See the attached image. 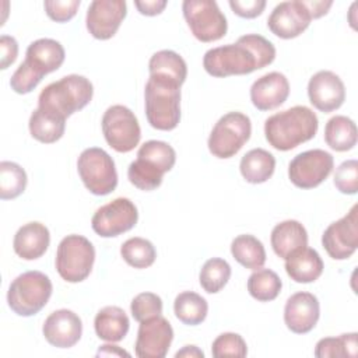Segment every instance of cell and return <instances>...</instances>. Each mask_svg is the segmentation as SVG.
Wrapping results in <instances>:
<instances>
[{
  "label": "cell",
  "mask_w": 358,
  "mask_h": 358,
  "mask_svg": "<svg viewBox=\"0 0 358 358\" xmlns=\"http://www.w3.org/2000/svg\"><path fill=\"white\" fill-rule=\"evenodd\" d=\"M183 17L193 36L200 42H214L225 36L227 17L214 0H185Z\"/></svg>",
  "instance_id": "cell-10"
},
{
  "label": "cell",
  "mask_w": 358,
  "mask_h": 358,
  "mask_svg": "<svg viewBox=\"0 0 358 358\" xmlns=\"http://www.w3.org/2000/svg\"><path fill=\"white\" fill-rule=\"evenodd\" d=\"M231 10L242 18H256L266 7L264 0H229Z\"/></svg>",
  "instance_id": "cell-42"
},
{
  "label": "cell",
  "mask_w": 358,
  "mask_h": 358,
  "mask_svg": "<svg viewBox=\"0 0 358 358\" xmlns=\"http://www.w3.org/2000/svg\"><path fill=\"white\" fill-rule=\"evenodd\" d=\"M358 206L340 220L331 222L322 235V245L327 255L334 260L351 257L358 248Z\"/></svg>",
  "instance_id": "cell-14"
},
{
  "label": "cell",
  "mask_w": 358,
  "mask_h": 358,
  "mask_svg": "<svg viewBox=\"0 0 358 358\" xmlns=\"http://www.w3.org/2000/svg\"><path fill=\"white\" fill-rule=\"evenodd\" d=\"M94 95L92 83L80 74H69L46 85L39 96L38 106L53 110L66 119L85 108Z\"/></svg>",
  "instance_id": "cell-4"
},
{
  "label": "cell",
  "mask_w": 358,
  "mask_h": 358,
  "mask_svg": "<svg viewBox=\"0 0 358 358\" xmlns=\"http://www.w3.org/2000/svg\"><path fill=\"white\" fill-rule=\"evenodd\" d=\"M137 220L138 211L134 203L127 197H117L94 213L91 227L96 235L113 238L130 231Z\"/></svg>",
  "instance_id": "cell-13"
},
{
  "label": "cell",
  "mask_w": 358,
  "mask_h": 358,
  "mask_svg": "<svg viewBox=\"0 0 358 358\" xmlns=\"http://www.w3.org/2000/svg\"><path fill=\"white\" fill-rule=\"evenodd\" d=\"M173 312L183 324L197 326L206 320L208 303L197 292L183 291L178 294L173 301Z\"/></svg>",
  "instance_id": "cell-32"
},
{
  "label": "cell",
  "mask_w": 358,
  "mask_h": 358,
  "mask_svg": "<svg viewBox=\"0 0 358 358\" xmlns=\"http://www.w3.org/2000/svg\"><path fill=\"white\" fill-rule=\"evenodd\" d=\"M18 56V42L14 36L1 35L0 36V69L6 70L11 66Z\"/></svg>",
  "instance_id": "cell-43"
},
{
  "label": "cell",
  "mask_w": 358,
  "mask_h": 358,
  "mask_svg": "<svg viewBox=\"0 0 358 358\" xmlns=\"http://www.w3.org/2000/svg\"><path fill=\"white\" fill-rule=\"evenodd\" d=\"M145 116L157 130H173L180 120V85L150 76L144 88Z\"/></svg>",
  "instance_id": "cell-3"
},
{
  "label": "cell",
  "mask_w": 358,
  "mask_h": 358,
  "mask_svg": "<svg viewBox=\"0 0 358 358\" xmlns=\"http://www.w3.org/2000/svg\"><path fill=\"white\" fill-rule=\"evenodd\" d=\"M357 333H344L338 337H324L316 343L315 357L336 358V357H357L358 343Z\"/></svg>",
  "instance_id": "cell-37"
},
{
  "label": "cell",
  "mask_w": 358,
  "mask_h": 358,
  "mask_svg": "<svg viewBox=\"0 0 358 358\" xmlns=\"http://www.w3.org/2000/svg\"><path fill=\"white\" fill-rule=\"evenodd\" d=\"M28 127L35 140L52 144L63 137L66 130V117L53 110L38 106L31 113Z\"/></svg>",
  "instance_id": "cell-27"
},
{
  "label": "cell",
  "mask_w": 358,
  "mask_h": 358,
  "mask_svg": "<svg viewBox=\"0 0 358 358\" xmlns=\"http://www.w3.org/2000/svg\"><path fill=\"white\" fill-rule=\"evenodd\" d=\"M166 0H144V1H134L136 8L138 10L140 14L143 15H158L164 11V8L166 7Z\"/></svg>",
  "instance_id": "cell-44"
},
{
  "label": "cell",
  "mask_w": 358,
  "mask_h": 358,
  "mask_svg": "<svg viewBox=\"0 0 358 358\" xmlns=\"http://www.w3.org/2000/svg\"><path fill=\"white\" fill-rule=\"evenodd\" d=\"M27 172L24 168L11 161L0 162V199L10 200L24 193L27 187Z\"/></svg>",
  "instance_id": "cell-36"
},
{
  "label": "cell",
  "mask_w": 358,
  "mask_h": 358,
  "mask_svg": "<svg viewBox=\"0 0 358 358\" xmlns=\"http://www.w3.org/2000/svg\"><path fill=\"white\" fill-rule=\"evenodd\" d=\"M120 256L134 268H147L154 264L157 259L155 246L144 238H129L120 246Z\"/></svg>",
  "instance_id": "cell-34"
},
{
  "label": "cell",
  "mask_w": 358,
  "mask_h": 358,
  "mask_svg": "<svg viewBox=\"0 0 358 358\" xmlns=\"http://www.w3.org/2000/svg\"><path fill=\"white\" fill-rule=\"evenodd\" d=\"M231 255L234 259L249 270L262 268L266 263V249L256 236L242 234L231 242Z\"/></svg>",
  "instance_id": "cell-31"
},
{
  "label": "cell",
  "mask_w": 358,
  "mask_h": 358,
  "mask_svg": "<svg viewBox=\"0 0 358 358\" xmlns=\"http://www.w3.org/2000/svg\"><path fill=\"white\" fill-rule=\"evenodd\" d=\"M42 333L50 345L70 348L81 338L83 322L76 312L70 309H57L45 319Z\"/></svg>",
  "instance_id": "cell-20"
},
{
  "label": "cell",
  "mask_w": 358,
  "mask_h": 358,
  "mask_svg": "<svg viewBox=\"0 0 358 358\" xmlns=\"http://www.w3.org/2000/svg\"><path fill=\"white\" fill-rule=\"evenodd\" d=\"M176 162V152L165 141L148 140L140 145L137 158L127 168V178L133 186L150 192L161 186L164 175Z\"/></svg>",
  "instance_id": "cell-2"
},
{
  "label": "cell",
  "mask_w": 358,
  "mask_h": 358,
  "mask_svg": "<svg viewBox=\"0 0 358 358\" xmlns=\"http://www.w3.org/2000/svg\"><path fill=\"white\" fill-rule=\"evenodd\" d=\"M130 327V320L126 312L119 306H105L98 310L94 319L96 336L108 343L122 341Z\"/></svg>",
  "instance_id": "cell-26"
},
{
  "label": "cell",
  "mask_w": 358,
  "mask_h": 358,
  "mask_svg": "<svg viewBox=\"0 0 358 358\" xmlns=\"http://www.w3.org/2000/svg\"><path fill=\"white\" fill-rule=\"evenodd\" d=\"M130 312L137 322L158 316L162 313V299L154 292H140L131 299Z\"/></svg>",
  "instance_id": "cell-39"
},
{
  "label": "cell",
  "mask_w": 358,
  "mask_h": 358,
  "mask_svg": "<svg viewBox=\"0 0 358 358\" xmlns=\"http://www.w3.org/2000/svg\"><path fill=\"white\" fill-rule=\"evenodd\" d=\"M52 291V281L45 273L25 271L11 281L7 291V303L18 316H34L46 306Z\"/></svg>",
  "instance_id": "cell-5"
},
{
  "label": "cell",
  "mask_w": 358,
  "mask_h": 358,
  "mask_svg": "<svg viewBox=\"0 0 358 358\" xmlns=\"http://www.w3.org/2000/svg\"><path fill=\"white\" fill-rule=\"evenodd\" d=\"M275 169V158L264 148H253L248 151L241 162L239 171L243 179L249 183L259 185L267 182Z\"/></svg>",
  "instance_id": "cell-28"
},
{
  "label": "cell",
  "mask_w": 358,
  "mask_h": 358,
  "mask_svg": "<svg viewBox=\"0 0 358 358\" xmlns=\"http://www.w3.org/2000/svg\"><path fill=\"white\" fill-rule=\"evenodd\" d=\"M285 271L291 280L299 284L316 281L324 268L320 255L312 248H301L285 259Z\"/></svg>",
  "instance_id": "cell-24"
},
{
  "label": "cell",
  "mask_w": 358,
  "mask_h": 358,
  "mask_svg": "<svg viewBox=\"0 0 358 358\" xmlns=\"http://www.w3.org/2000/svg\"><path fill=\"white\" fill-rule=\"evenodd\" d=\"M77 171L84 186L95 196H106L117 186L115 161L99 147L85 148L78 155Z\"/></svg>",
  "instance_id": "cell-9"
},
{
  "label": "cell",
  "mask_w": 358,
  "mask_h": 358,
  "mask_svg": "<svg viewBox=\"0 0 358 358\" xmlns=\"http://www.w3.org/2000/svg\"><path fill=\"white\" fill-rule=\"evenodd\" d=\"M334 166L330 152L313 148L295 155L288 165V178L299 189H313L327 179Z\"/></svg>",
  "instance_id": "cell-12"
},
{
  "label": "cell",
  "mask_w": 358,
  "mask_h": 358,
  "mask_svg": "<svg viewBox=\"0 0 358 358\" xmlns=\"http://www.w3.org/2000/svg\"><path fill=\"white\" fill-rule=\"evenodd\" d=\"M289 95L288 78L280 71L259 77L250 87V101L259 110H271L282 105Z\"/></svg>",
  "instance_id": "cell-22"
},
{
  "label": "cell",
  "mask_w": 358,
  "mask_h": 358,
  "mask_svg": "<svg viewBox=\"0 0 358 358\" xmlns=\"http://www.w3.org/2000/svg\"><path fill=\"white\" fill-rule=\"evenodd\" d=\"M173 340L171 323L161 315L140 322L134 352L138 358H164Z\"/></svg>",
  "instance_id": "cell-15"
},
{
  "label": "cell",
  "mask_w": 358,
  "mask_h": 358,
  "mask_svg": "<svg viewBox=\"0 0 358 358\" xmlns=\"http://www.w3.org/2000/svg\"><path fill=\"white\" fill-rule=\"evenodd\" d=\"M270 242L274 253L287 259L295 250L308 246V232L299 221L285 220L273 228Z\"/></svg>",
  "instance_id": "cell-25"
},
{
  "label": "cell",
  "mask_w": 358,
  "mask_h": 358,
  "mask_svg": "<svg viewBox=\"0 0 358 358\" xmlns=\"http://www.w3.org/2000/svg\"><path fill=\"white\" fill-rule=\"evenodd\" d=\"M250 134L249 116L242 112H228L214 124L207 141L208 151L220 159L231 158L248 143Z\"/></svg>",
  "instance_id": "cell-8"
},
{
  "label": "cell",
  "mask_w": 358,
  "mask_h": 358,
  "mask_svg": "<svg viewBox=\"0 0 358 358\" xmlns=\"http://www.w3.org/2000/svg\"><path fill=\"white\" fill-rule=\"evenodd\" d=\"M310 11L303 0L282 1L277 4L267 18V27L281 39L299 36L312 21Z\"/></svg>",
  "instance_id": "cell-17"
},
{
  "label": "cell",
  "mask_w": 358,
  "mask_h": 358,
  "mask_svg": "<svg viewBox=\"0 0 358 358\" xmlns=\"http://www.w3.org/2000/svg\"><path fill=\"white\" fill-rule=\"evenodd\" d=\"M64 57V48L60 42L50 38H41L28 45L21 66L42 81L43 76L56 71L63 64Z\"/></svg>",
  "instance_id": "cell-19"
},
{
  "label": "cell",
  "mask_w": 358,
  "mask_h": 358,
  "mask_svg": "<svg viewBox=\"0 0 358 358\" xmlns=\"http://www.w3.org/2000/svg\"><path fill=\"white\" fill-rule=\"evenodd\" d=\"M309 102L320 112L329 113L338 109L345 101V87L341 78L330 71L315 73L308 83Z\"/></svg>",
  "instance_id": "cell-18"
},
{
  "label": "cell",
  "mask_w": 358,
  "mask_h": 358,
  "mask_svg": "<svg viewBox=\"0 0 358 358\" xmlns=\"http://www.w3.org/2000/svg\"><path fill=\"white\" fill-rule=\"evenodd\" d=\"M203 67L210 76L218 78L243 76L260 70L255 53L241 36L235 43L208 49L203 56Z\"/></svg>",
  "instance_id": "cell-6"
},
{
  "label": "cell",
  "mask_w": 358,
  "mask_h": 358,
  "mask_svg": "<svg viewBox=\"0 0 358 358\" xmlns=\"http://www.w3.org/2000/svg\"><path fill=\"white\" fill-rule=\"evenodd\" d=\"M150 76L165 78L182 85L187 77V66L183 57L173 50L155 52L148 62Z\"/></svg>",
  "instance_id": "cell-29"
},
{
  "label": "cell",
  "mask_w": 358,
  "mask_h": 358,
  "mask_svg": "<svg viewBox=\"0 0 358 358\" xmlns=\"http://www.w3.org/2000/svg\"><path fill=\"white\" fill-rule=\"evenodd\" d=\"M357 124L352 119L336 115L330 117L324 126L326 144L338 152L348 151L357 144Z\"/></svg>",
  "instance_id": "cell-30"
},
{
  "label": "cell",
  "mask_w": 358,
  "mask_h": 358,
  "mask_svg": "<svg viewBox=\"0 0 358 358\" xmlns=\"http://www.w3.org/2000/svg\"><path fill=\"white\" fill-rule=\"evenodd\" d=\"M80 4V0H46L43 8L50 20L56 22H67L77 14Z\"/></svg>",
  "instance_id": "cell-41"
},
{
  "label": "cell",
  "mask_w": 358,
  "mask_h": 358,
  "mask_svg": "<svg viewBox=\"0 0 358 358\" xmlns=\"http://www.w3.org/2000/svg\"><path fill=\"white\" fill-rule=\"evenodd\" d=\"M303 1L306 4L308 10L310 11V15L313 20L320 18L324 14H327L330 7L333 6L331 0H327V1H324V0H303Z\"/></svg>",
  "instance_id": "cell-45"
},
{
  "label": "cell",
  "mask_w": 358,
  "mask_h": 358,
  "mask_svg": "<svg viewBox=\"0 0 358 358\" xmlns=\"http://www.w3.org/2000/svg\"><path fill=\"white\" fill-rule=\"evenodd\" d=\"M211 354L214 358H224V357L243 358L248 355V345L241 334L227 331L217 336V338L213 341Z\"/></svg>",
  "instance_id": "cell-38"
},
{
  "label": "cell",
  "mask_w": 358,
  "mask_h": 358,
  "mask_svg": "<svg viewBox=\"0 0 358 358\" xmlns=\"http://www.w3.org/2000/svg\"><path fill=\"white\" fill-rule=\"evenodd\" d=\"M231 266L227 260L221 257L208 259L199 274V281L201 288L208 294L220 292L231 278Z\"/></svg>",
  "instance_id": "cell-35"
},
{
  "label": "cell",
  "mask_w": 358,
  "mask_h": 358,
  "mask_svg": "<svg viewBox=\"0 0 358 358\" xmlns=\"http://www.w3.org/2000/svg\"><path fill=\"white\" fill-rule=\"evenodd\" d=\"M95 262L94 245L83 235L71 234L64 236L56 250V270L67 282L84 281Z\"/></svg>",
  "instance_id": "cell-7"
},
{
  "label": "cell",
  "mask_w": 358,
  "mask_h": 358,
  "mask_svg": "<svg viewBox=\"0 0 358 358\" xmlns=\"http://www.w3.org/2000/svg\"><path fill=\"white\" fill-rule=\"evenodd\" d=\"M96 355L98 357H101V355H105V357H130V354L127 352V351H124V350H122L120 347H117V345H112V344H103V345H101L99 347V350H98V352H96Z\"/></svg>",
  "instance_id": "cell-46"
},
{
  "label": "cell",
  "mask_w": 358,
  "mask_h": 358,
  "mask_svg": "<svg viewBox=\"0 0 358 358\" xmlns=\"http://www.w3.org/2000/svg\"><path fill=\"white\" fill-rule=\"evenodd\" d=\"M176 358L179 357H186V358H203L204 352L197 347V345H185L182 350H179L175 354Z\"/></svg>",
  "instance_id": "cell-47"
},
{
  "label": "cell",
  "mask_w": 358,
  "mask_h": 358,
  "mask_svg": "<svg viewBox=\"0 0 358 358\" xmlns=\"http://www.w3.org/2000/svg\"><path fill=\"white\" fill-rule=\"evenodd\" d=\"M334 186L343 194H355L358 192L357 159H347L338 165L334 172Z\"/></svg>",
  "instance_id": "cell-40"
},
{
  "label": "cell",
  "mask_w": 358,
  "mask_h": 358,
  "mask_svg": "<svg viewBox=\"0 0 358 358\" xmlns=\"http://www.w3.org/2000/svg\"><path fill=\"white\" fill-rule=\"evenodd\" d=\"M319 316V299L310 292H295L285 302L284 323L295 334H306L313 330Z\"/></svg>",
  "instance_id": "cell-21"
},
{
  "label": "cell",
  "mask_w": 358,
  "mask_h": 358,
  "mask_svg": "<svg viewBox=\"0 0 358 358\" xmlns=\"http://www.w3.org/2000/svg\"><path fill=\"white\" fill-rule=\"evenodd\" d=\"M126 14L124 0H94L87 8L85 25L95 39L106 41L117 32Z\"/></svg>",
  "instance_id": "cell-16"
},
{
  "label": "cell",
  "mask_w": 358,
  "mask_h": 358,
  "mask_svg": "<svg viewBox=\"0 0 358 358\" xmlns=\"http://www.w3.org/2000/svg\"><path fill=\"white\" fill-rule=\"evenodd\" d=\"M282 288L278 274L270 268H257L248 278V291L259 302L274 301Z\"/></svg>",
  "instance_id": "cell-33"
},
{
  "label": "cell",
  "mask_w": 358,
  "mask_h": 358,
  "mask_svg": "<svg viewBox=\"0 0 358 358\" xmlns=\"http://www.w3.org/2000/svg\"><path fill=\"white\" fill-rule=\"evenodd\" d=\"M50 243V234L45 224L31 221L18 228L13 239L15 255L24 260H36L45 255Z\"/></svg>",
  "instance_id": "cell-23"
},
{
  "label": "cell",
  "mask_w": 358,
  "mask_h": 358,
  "mask_svg": "<svg viewBox=\"0 0 358 358\" xmlns=\"http://www.w3.org/2000/svg\"><path fill=\"white\" fill-rule=\"evenodd\" d=\"M101 126L106 143L117 152H130L140 143L138 120L124 105L109 106L102 116Z\"/></svg>",
  "instance_id": "cell-11"
},
{
  "label": "cell",
  "mask_w": 358,
  "mask_h": 358,
  "mask_svg": "<svg viewBox=\"0 0 358 358\" xmlns=\"http://www.w3.org/2000/svg\"><path fill=\"white\" fill-rule=\"evenodd\" d=\"M319 129L316 113L303 105H296L268 116L264 122L267 143L278 151H289L312 140Z\"/></svg>",
  "instance_id": "cell-1"
}]
</instances>
